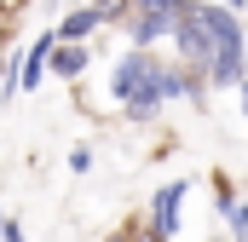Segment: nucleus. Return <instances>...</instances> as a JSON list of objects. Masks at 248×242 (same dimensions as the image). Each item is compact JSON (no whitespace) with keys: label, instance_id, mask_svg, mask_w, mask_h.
<instances>
[{"label":"nucleus","instance_id":"obj_19","mask_svg":"<svg viewBox=\"0 0 248 242\" xmlns=\"http://www.w3.org/2000/svg\"><path fill=\"white\" fill-rule=\"evenodd\" d=\"M6 219H12V213H0V242H6Z\"/></svg>","mask_w":248,"mask_h":242},{"label":"nucleus","instance_id":"obj_4","mask_svg":"<svg viewBox=\"0 0 248 242\" xmlns=\"http://www.w3.org/2000/svg\"><path fill=\"white\" fill-rule=\"evenodd\" d=\"M202 23H208L214 52H248V46H243V23H237V12H225V6H202Z\"/></svg>","mask_w":248,"mask_h":242},{"label":"nucleus","instance_id":"obj_6","mask_svg":"<svg viewBox=\"0 0 248 242\" xmlns=\"http://www.w3.org/2000/svg\"><path fill=\"white\" fill-rule=\"evenodd\" d=\"M98 29H104V23H98V12H93V6H75V12H63L58 41H63V46H87Z\"/></svg>","mask_w":248,"mask_h":242},{"label":"nucleus","instance_id":"obj_20","mask_svg":"<svg viewBox=\"0 0 248 242\" xmlns=\"http://www.w3.org/2000/svg\"><path fill=\"white\" fill-rule=\"evenodd\" d=\"M208 242H237V237H208Z\"/></svg>","mask_w":248,"mask_h":242},{"label":"nucleus","instance_id":"obj_8","mask_svg":"<svg viewBox=\"0 0 248 242\" xmlns=\"http://www.w3.org/2000/svg\"><path fill=\"white\" fill-rule=\"evenodd\" d=\"M168 98H162V87H144L139 98H127L122 110H127V121H156V110H162Z\"/></svg>","mask_w":248,"mask_h":242},{"label":"nucleus","instance_id":"obj_5","mask_svg":"<svg viewBox=\"0 0 248 242\" xmlns=\"http://www.w3.org/2000/svg\"><path fill=\"white\" fill-rule=\"evenodd\" d=\"M122 29H127V46H139V52H150L156 41H173V17H156V12H133Z\"/></svg>","mask_w":248,"mask_h":242},{"label":"nucleus","instance_id":"obj_14","mask_svg":"<svg viewBox=\"0 0 248 242\" xmlns=\"http://www.w3.org/2000/svg\"><path fill=\"white\" fill-rule=\"evenodd\" d=\"M127 225H133V242H168L156 225H150V219H127Z\"/></svg>","mask_w":248,"mask_h":242},{"label":"nucleus","instance_id":"obj_2","mask_svg":"<svg viewBox=\"0 0 248 242\" xmlns=\"http://www.w3.org/2000/svg\"><path fill=\"white\" fill-rule=\"evenodd\" d=\"M185 196H190V179H168L162 190H156V196H150V213H144V219H150V225H156V231H162L168 242L179 237V213H185Z\"/></svg>","mask_w":248,"mask_h":242},{"label":"nucleus","instance_id":"obj_12","mask_svg":"<svg viewBox=\"0 0 248 242\" xmlns=\"http://www.w3.org/2000/svg\"><path fill=\"white\" fill-rule=\"evenodd\" d=\"M12 41H17V6L0 0V46H12Z\"/></svg>","mask_w":248,"mask_h":242},{"label":"nucleus","instance_id":"obj_21","mask_svg":"<svg viewBox=\"0 0 248 242\" xmlns=\"http://www.w3.org/2000/svg\"><path fill=\"white\" fill-rule=\"evenodd\" d=\"M6 6H17V0H6Z\"/></svg>","mask_w":248,"mask_h":242},{"label":"nucleus","instance_id":"obj_1","mask_svg":"<svg viewBox=\"0 0 248 242\" xmlns=\"http://www.w3.org/2000/svg\"><path fill=\"white\" fill-rule=\"evenodd\" d=\"M156 75H162V58H150V52L127 46V52H122V63L110 69V98H116V104L139 98L144 87H156Z\"/></svg>","mask_w":248,"mask_h":242},{"label":"nucleus","instance_id":"obj_17","mask_svg":"<svg viewBox=\"0 0 248 242\" xmlns=\"http://www.w3.org/2000/svg\"><path fill=\"white\" fill-rule=\"evenodd\" d=\"M110 242H133V225H122V231H116V237H110Z\"/></svg>","mask_w":248,"mask_h":242},{"label":"nucleus","instance_id":"obj_10","mask_svg":"<svg viewBox=\"0 0 248 242\" xmlns=\"http://www.w3.org/2000/svg\"><path fill=\"white\" fill-rule=\"evenodd\" d=\"M219 213H225V225H231V237H237V242H248V202H243V196H237L231 208H219Z\"/></svg>","mask_w":248,"mask_h":242},{"label":"nucleus","instance_id":"obj_7","mask_svg":"<svg viewBox=\"0 0 248 242\" xmlns=\"http://www.w3.org/2000/svg\"><path fill=\"white\" fill-rule=\"evenodd\" d=\"M87 63H93L87 46H58V52H52V75H58V81H81Z\"/></svg>","mask_w":248,"mask_h":242},{"label":"nucleus","instance_id":"obj_9","mask_svg":"<svg viewBox=\"0 0 248 242\" xmlns=\"http://www.w3.org/2000/svg\"><path fill=\"white\" fill-rule=\"evenodd\" d=\"M93 12H98V23H127L133 17V0H87Z\"/></svg>","mask_w":248,"mask_h":242},{"label":"nucleus","instance_id":"obj_13","mask_svg":"<svg viewBox=\"0 0 248 242\" xmlns=\"http://www.w3.org/2000/svg\"><path fill=\"white\" fill-rule=\"evenodd\" d=\"M6 92H17V63H12V52L0 46V98Z\"/></svg>","mask_w":248,"mask_h":242},{"label":"nucleus","instance_id":"obj_16","mask_svg":"<svg viewBox=\"0 0 248 242\" xmlns=\"http://www.w3.org/2000/svg\"><path fill=\"white\" fill-rule=\"evenodd\" d=\"M219 6H225V12H237V17H243V6H248V0H219Z\"/></svg>","mask_w":248,"mask_h":242},{"label":"nucleus","instance_id":"obj_11","mask_svg":"<svg viewBox=\"0 0 248 242\" xmlns=\"http://www.w3.org/2000/svg\"><path fill=\"white\" fill-rule=\"evenodd\" d=\"M69 173H75V179L93 173V144H75V150H69Z\"/></svg>","mask_w":248,"mask_h":242},{"label":"nucleus","instance_id":"obj_3","mask_svg":"<svg viewBox=\"0 0 248 242\" xmlns=\"http://www.w3.org/2000/svg\"><path fill=\"white\" fill-rule=\"evenodd\" d=\"M58 46H63L58 29H46V35H41L29 52H23V63H17V92H35V87H41V75L52 69V52H58Z\"/></svg>","mask_w":248,"mask_h":242},{"label":"nucleus","instance_id":"obj_15","mask_svg":"<svg viewBox=\"0 0 248 242\" xmlns=\"http://www.w3.org/2000/svg\"><path fill=\"white\" fill-rule=\"evenodd\" d=\"M6 242H29V231H23L17 219H6Z\"/></svg>","mask_w":248,"mask_h":242},{"label":"nucleus","instance_id":"obj_18","mask_svg":"<svg viewBox=\"0 0 248 242\" xmlns=\"http://www.w3.org/2000/svg\"><path fill=\"white\" fill-rule=\"evenodd\" d=\"M237 92H243V116H248V81H243V87H237Z\"/></svg>","mask_w":248,"mask_h":242}]
</instances>
